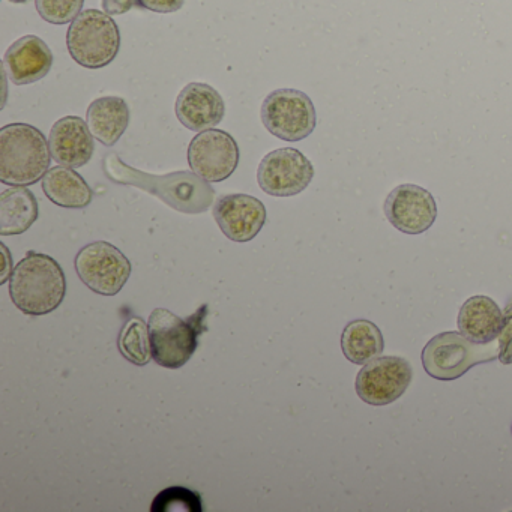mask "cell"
Instances as JSON below:
<instances>
[{"instance_id": "cell-14", "label": "cell", "mask_w": 512, "mask_h": 512, "mask_svg": "<svg viewBox=\"0 0 512 512\" xmlns=\"http://www.w3.org/2000/svg\"><path fill=\"white\" fill-rule=\"evenodd\" d=\"M176 116L191 131L212 130L223 121L226 104L217 89L206 83H190L178 95Z\"/></svg>"}, {"instance_id": "cell-7", "label": "cell", "mask_w": 512, "mask_h": 512, "mask_svg": "<svg viewBox=\"0 0 512 512\" xmlns=\"http://www.w3.org/2000/svg\"><path fill=\"white\" fill-rule=\"evenodd\" d=\"M262 122L272 136L284 142H301L316 128V107L298 89H277L263 101Z\"/></svg>"}, {"instance_id": "cell-21", "label": "cell", "mask_w": 512, "mask_h": 512, "mask_svg": "<svg viewBox=\"0 0 512 512\" xmlns=\"http://www.w3.org/2000/svg\"><path fill=\"white\" fill-rule=\"evenodd\" d=\"M385 349L382 332L370 320L358 319L350 322L341 334V350L347 361L365 365L379 358Z\"/></svg>"}, {"instance_id": "cell-19", "label": "cell", "mask_w": 512, "mask_h": 512, "mask_svg": "<svg viewBox=\"0 0 512 512\" xmlns=\"http://www.w3.org/2000/svg\"><path fill=\"white\" fill-rule=\"evenodd\" d=\"M43 191L55 205L67 209L88 208L94 199L88 182L71 167H53L43 178Z\"/></svg>"}, {"instance_id": "cell-2", "label": "cell", "mask_w": 512, "mask_h": 512, "mask_svg": "<svg viewBox=\"0 0 512 512\" xmlns=\"http://www.w3.org/2000/svg\"><path fill=\"white\" fill-rule=\"evenodd\" d=\"M67 295V278L53 257L29 251L10 278L14 305L29 316H46L61 307Z\"/></svg>"}, {"instance_id": "cell-15", "label": "cell", "mask_w": 512, "mask_h": 512, "mask_svg": "<svg viewBox=\"0 0 512 512\" xmlns=\"http://www.w3.org/2000/svg\"><path fill=\"white\" fill-rule=\"evenodd\" d=\"M53 67V53L41 38L26 35L11 44L4 56V70L17 86L40 82Z\"/></svg>"}, {"instance_id": "cell-3", "label": "cell", "mask_w": 512, "mask_h": 512, "mask_svg": "<svg viewBox=\"0 0 512 512\" xmlns=\"http://www.w3.org/2000/svg\"><path fill=\"white\" fill-rule=\"evenodd\" d=\"M50 142L29 124L0 130V181L10 187H31L47 175L52 164Z\"/></svg>"}, {"instance_id": "cell-24", "label": "cell", "mask_w": 512, "mask_h": 512, "mask_svg": "<svg viewBox=\"0 0 512 512\" xmlns=\"http://www.w3.org/2000/svg\"><path fill=\"white\" fill-rule=\"evenodd\" d=\"M85 0H35L38 14L52 25H68L82 14Z\"/></svg>"}, {"instance_id": "cell-5", "label": "cell", "mask_w": 512, "mask_h": 512, "mask_svg": "<svg viewBox=\"0 0 512 512\" xmlns=\"http://www.w3.org/2000/svg\"><path fill=\"white\" fill-rule=\"evenodd\" d=\"M500 355V341L479 344L464 337L461 332H442L428 341L422 350V365L433 379H458L470 368L494 361Z\"/></svg>"}, {"instance_id": "cell-12", "label": "cell", "mask_w": 512, "mask_h": 512, "mask_svg": "<svg viewBox=\"0 0 512 512\" xmlns=\"http://www.w3.org/2000/svg\"><path fill=\"white\" fill-rule=\"evenodd\" d=\"M386 218L389 223L406 235L427 232L437 218V205L430 191L413 184L398 185L386 197Z\"/></svg>"}, {"instance_id": "cell-16", "label": "cell", "mask_w": 512, "mask_h": 512, "mask_svg": "<svg viewBox=\"0 0 512 512\" xmlns=\"http://www.w3.org/2000/svg\"><path fill=\"white\" fill-rule=\"evenodd\" d=\"M94 139L88 122L79 116L59 119L49 136L53 160L71 169L86 166L94 155Z\"/></svg>"}, {"instance_id": "cell-8", "label": "cell", "mask_w": 512, "mask_h": 512, "mask_svg": "<svg viewBox=\"0 0 512 512\" xmlns=\"http://www.w3.org/2000/svg\"><path fill=\"white\" fill-rule=\"evenodd\" d=\"M74 265L83 284L98 295H118L130 280V260L119 248L106 241L92 242L83 247L77 253Z\"/></svg>"}, {"instance_id": "cell-20", "label": "cell", "mask_w": 512, "mask_h": 512, "mask_svg": "<svg viewBox=\"0 0 512 512\" xmlns=\"http://www.w3.org/2000/svg\"><path fill=\"white\" fill-rule=\"evenodd\" d=\"M37 197L26 187H11L0 194V235L28 232L38 220Z\"/></svg>"}, {"instance_id": "cell-27", "label": "cell", "mask_w": 512, "mask_h": 512, "mask_svg": "<svg viewBox=\"0 0 512 512\" xmlns=\"http://www.w3.org/2000/svg\"><path fill=\"white\" fill-rule=\"evenodd\" d=\"M136 5L137 0H103L104 13L109 16H122Z\"/></svg>"}, {"instance_id": "cell-10", "label": "cell", "mask_w": 512, "mask_h": 512, "mask_svg": "<svg viewBox=\"0 0 512 512\" xmlns=\"http://www.w3.org/2000/svg\"><path fill=\"white\" fill-rule=\"evenodd\" d=\"M313 178V164L301 151L293 148L269 152L257 170L260 188L274 197L298 196L307 190Z\"/></svg>"}, {"instance_id": "cell-4", "label": "cell", "mask_w": 512, "mask_h": 512, "mask_svg": "<svg viewBox=\"0 0 512 512\" xmlns=\"http://www.w3.org/2000/svg\"><path fill=\"white\" fill-rule=\"evenodd\" d=\"M208 311V304L200 305L188 319H181L166 308L152 311L148 326L154 361L170 370L184 367L196 353L200 335L208 331Z\"/></svg>"}, {"instance_id": "cell-11", "label": "cell", "mask_w": 512, "mask_h": 512, "mask_svg": "<svg viewBox=\"0 0 512 512\" xmlns=\"http://www.w3.org/2000/svg\"><path fill=\"white\" fill-rule=\"evenodd\" d=\"M188 164L206 182L226 181L238 169V143L226 131H202L188 146Z\"/></svg>"}, {"instance_id": "cell-13", "label": "cell", "mask_w": 512, "mask_h": 512, "mask_svg": "<svg viewBox=\"0 0 512 512\" xmlns=\"http://www.w3.org/2000/svg\"><path fill=\"white\" fill-rule=\"evenodd\" d=\"M214 218L221 232L233 242H250L266 223V208L248 194L223 196L214 206Z\"/></svg>"}, {"instance_id": "cell-18", "label": "cell", "mask_w": 512, "mask_h": 512, "mask_svg": "<svg viewBox=\"0 0 512 512\" xmlns=\"http://www.w3.org/2000/svg\"><path fill=\"white\" fill-rule=\"evenodd\" d=\"M86 122L92 136L104 146L112 148L127 131L130 124V107L124 98H98L89 106Z\"/></svg>"}, {"instance_id": "cell-17", "label": "cell", "mask_w": 512, "mask_h": 512, "mask_svg": "<svg viewBox=\"0 0 512 512\" xmlns=\"http://www.w3.org/2000/svg\"><path fill=\"white\" fill-rule=\"evenodd\" d=\"M505 314L488 296H472L458 313V331L473 343L485 344L499 338Z\"/></svg>"}, {"instance_id": "cell-28", "label": "cell", "mask_w": 512, "mask_h": 512, "mask_svg": "<svg viewBox=\"0 0 512 512\" xmlns=\"http://www.w3.org/2000/svg\"><path fill=\"white\" fill-rule=\"evenodd\" d=\"M2 251H4V257H5V269L4 272H2V278H0V284H5L8 281V278H11V275H13V266H11L10 260V251H8V248L5 247L4 244H2Z\"/></svg>"}, {"instance_id": "cell-25", "label": "cell", "mask_w": 512, "mask_h": 512, "mask_svg": "<svg viewBox=\"0 0 512 512\" xmlns=\"http://www.w3.org/2000/svg\"><path fill=\"white\" fill-rule=\"evenodd\" d=\"M505 323L499 335L500 355L502 364H512V305H508L505 313Z\"/></svg>"}, {"instance_id": "cell-26", "label": "cell", "mask_w": 512, "mask_h": 512, "mask_svg": "<svg viewBox=\"0 0 512 512\" xmlns=\"http://www.w3.org/2000/svg\"><path fill=\"white\" fill-rule=\"evenodd\" d=\"M185 0H137V7L158 14L176 13L184 7Z\"/></svg>"}, {"instance_id": "cell-9", "label": "cell", "mask_w": 512, "mask_h": 512, "mask_svg": "<svg viewBox=\"0 0 512 512\" xmlns=\"http://www.w3.org/2000/svg\"><path fill=\"white\" fill-rule=\"evenodd\" d=\"M412 365L398 356H379L356 376L358 397L370 406H388L397 401L412 382Z\"/></svg>"}, {"instance_id": "cell-1", "label": "cell", "mask_w": 512, "mask_h": 512, "mask_svg": "<svg viewBox=\"0 0 512 512\" xmlns=\"http://www.w3.org/2000/svg\"><path fill=\"white\" fill-rule=\"evenodd\" d=\"M104 173L116 184L133 185L184 214H202L214 203V188L194 172L154 176L125 164L116 154L104 158Z\"/></svg>"}, {"instance_id": "cell-22", "label": "cell", "mask_w": 512, "mask_h": 512, "mask_svg": "<svg viewBox=\"0 0 512 512\" xmlns=\"http://www.w3.org/2000/svg\"><path fill=\"white\" fill-rule=\"evenodd\" d=\"M119 352L131 364L143 365L151 361V338H149V326L145 320L133 316L124 323V328L119 332Z\"/></svg>"}, {"instance_id": "cell-29", "label": "cell", "mask_w": 512, "mask_h": 512, "mask_svg": "<svg viewBox=\"0 0 512 512\" xmlns=\"http://www.w3.org/2000/svg\"><path fill=\"white\" fill-rule=\"evenodd\" d=\"M11 4L23 5L28 4L29 0H10Z\"/></svg>"}, {"instance_id": "cell-6", "label": "cell", "mask_w": 512, "mask_h": 512, "mask_svg": "<svg viewBox=\"0 0 512 512\" xmlns=\"http://www.w3.org/2000/svg\"><path fill=\"white\" fill-rule=\"evenodd\" d=\"M71 58L80 67L100 70L115 61L121 49V32L109 14L86 10L71 23L67 34Z\"/></svg>"}, {"instance_id": "cell-23", "label": "cell", "mask_w": 512, "mask_h": 512, "mask_svg": "<svg viewBox=\"0 0 512 512\" xmlns=\"http://www.w3.org/2000/svg\"><path fill=\"white\" fill-rule=\"evenodd\" d=\"M203 512L202 496L185 487H169L152 500L151 512Z\"/></svg>"}]
</instances>
